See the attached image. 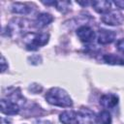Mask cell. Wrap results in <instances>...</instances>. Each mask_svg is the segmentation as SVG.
Masks as SVG:
<instances>
[{
    "label": "cell",
    "mask_w": 124,
    "mask_h": 124,
    "mask_svg": "<svg viewBox=\"0 0 124 124\" xmlns=\"http://www.w3.org/2000/svg\"><path fill=\"white\" fill-rule=\"evenodd\" d=\"M46 100L48 104L56 107L69 108L73 105L72 99L68 93L59 87H52L49 89L46 94Z\"/></svg>",
    "instance_id": "obj_1"
},
{
    "label": "cell",
    "mask_w": 124,
    "mask_h": 124,
    "mask_svg": "<svg viewBox=\"0 0 124 124\" xmlns=\"http://www.w3.org/2000/svg\"><path fill=\"white\" fill-rule=\"evenodd\" d=\"M49 35L46 33H29L24 37L26 48L29 50H36L40 46L47 44Z\"/></svg>",
    "instance_id": "obj_2"
},
{
    "label": "cell",
    "mask_w": 124,
    "mask_h": 124,
    "mask_svg": "<svg viewBox=\"0 0 124 124\" xmlns=\"http://www.w3.org/2000/svg\"><path fill=\"white\" fill-rule=\"evenodd\" d=\"M102 21L108 25H120L124 22V16L118 11H109L102 16Z\"/></svg>",
    "instance_id": "obj_3"
},
{
    "label": "cell",
    "mask_w": 124,
    "mask_h": 124,
    "mask_svg": "<svg viewBox=\"0 0 124 124\" xmlns=\"http://www.w3.org/2000/svg\"><path fill=\"white\" fill-rule=\"evenodd\" d=\"M97 116H95L94 112L89 108H82L78 112V120L77 124H96Z\"/></svg>",
    "instance_id": "obj_4"
},
{
    "label": "cell",
    "mask_w": 124,
    "mask_h": 124,
    "mask_svg": "<svg viewBox=\"0 0 124 124\" xmlns=\"http://www.w3.org/2000/svg\"><path fill=\"white\" fill-rule=\"evenodd\" d=\"M77 35L79 38V40L85 44L90 43L95 37V33H94L93 29L87 25H82V26L78 27L77 30Z\"/></svg>",
    "instance_id": "obj_5"
},
{
    "label": "cell",
    "mask_w": 124,
    "mask_h": 124,
    "mask_svg": "<svg viewBox=\"0 0 124 124\" xmlns=\"http://www.w3.org/2000/svg\"><path fill=\"white\" fill-rule=\"evenodd\" d=\"M1 111L7 115H15L19 112V107L9 100H1Z\"/></svg>",
    "instance_id": "obj_6"
},
{
    "label": "cell",
    "mask_w": 124,
    "mask_h": 124,
    "mask_svg": "<svg viewBox=\"0 0 124 124\" xmlns=\"http://www.w3.org/2000/svg\"><path fill=\"white\" fill-rule=\"evenodd\" d=\"M115 36H116L115 32L111 31V30L101 29L98 33L97 40H98V43L101 45H108V44H110L114 41Z\"/></svg>",
    "instance_id": "obj_7"
},
{
    "label": "cell",
    "mask_w": 124,
    "mask_h": 124,
    "mask_svg": "<svg viewBox=\"0 0 124 124\" xmlns=\"http://www.w3.org/2000/svg\"><path fill=\"white\" fill-rule=\"evenodd\" d=\"M100 104L106 108H112L118 104V97L115 94H105L100 98Z\"/></svg>",
    "instance_id": "obj_8"
},
{
    "label": "cell",
    "mask_w": 124,
    "mask_h": 124,
    "mask_svg": "<svg viewBox=\"0 0 124 124\" xmlns=\"http://www.w3.org/2000/svg\"><path fill=\"white\" fill-rule=\"evenodd\" d=\"M91 5L97 13L104 14V15L108 13L110 11V7H111V3L107 0H95V1L91 2Z\"/></svg>",
    "instance_id": "obj_9"
},
{
    "label": "cell",
    "mask_w": 124,
    "mask_h": 124,
    "mask_svg": "<svg viewBox=\"0 0 124 124\" xmlns=\"http://www.w3.org/2000/svg\"><path fill=\"white\" fill-rule=\"evenodd\" d=\"M59 120L63 124H77L78 120V112L74 110H66L60 113Z\"/></svg>",
    "instance_id": "obj_10"
},
{
    "label": "cell",
    "mask_w": 124,
    "mask_h": 124,
    "mask_svg": "<svg viewBox=\"0 0 124 124\" xmlns=\"http://www.w3.org/2000/svg\"><path fill=\"white\" fill-rule=\"evenodd\" d=\"M52 20H53V17L51 16V15L46 14V13H42V14L38 15L36 21H35V25L38 28H43V27L46 26L47 24H49Z\"/></svg>",
    "instance_id": "obj_11"
},
{
    "label": "cell",
    "mask_w": 124,
    "mask_h": 124,
    "mask_svg": "<svg viewBox=\"0 0 124 124\" xmlns=\"http://www.w3.org/2000/svg\"><path fill=\"white\" fill-rule=\"evenodd\" d=\"M103 60L107 64H110V65H124V57L112 53L105 54L103 56Z\"/></svg>",
    "instance_id": "obj_12"
},
{
    "label": "cell",
    "mask_w": 124,
    "mask_h": 124,
    "mask_svg": "<svg viewBox=\"0 0 124 124\" xmlns=\"http://www.w3.org/2000/svg\"><path fill=\"white\" fill-rule=\"evenodd\" d=\"M31 8H29L26 4L23 3H14L12 6V11L16 14H21V15H26L30 12Z\"/></svg>",
    "instance_id": "obj_13"
},
{
    "label": "cell",
    "mask_w": 124,
    "mask_h": 124,
    "mask_svg": "<svg viewBox=\"0 0 124 124\" xmlns=\"http://www.w3.org/2000/svg\"><path fill=\"white\" fill-rule=\"evenodd\" d=\"M97 121L100 124H111V116L108 110H102L97 116Z\"/></svg>",
    "instance_id": "obj_14"
},
{
    "label": "cell",
    "mask_w": 124,
    "mask_h": 124,
    "mask_svg": "<svg viewBox=\"0 0 124 124\" xmlns=\"http://www.w3.org/2000/svg\"><path fill=\"white\" fill-rule=\"evenodd\" d=\"M116 47H117V49H118L120 52L124 53V38H122V39H120V40L117 41V43H116Z\"/></svg>",
    "instance_id": "obj_15"
},
{
    "label": "cell",
    "mask_w": 124,
    "mask_h": 124,
    "mask_svg": "<svg viewBox=\"0 0 124 124\" xmlns=\"http://www.w3.org/2000/svg\"><path fill=\"white\" fill-rule=\"evenodd\" d=\"M6 68H8V66H6V61H5L4 56H2V58H1V71L5 72Z\"/></svg>",
    "instance_id": "obj_16"
},
{
    "label": "cell",
    "mask_w": 124,
    "mask_h": 124,
    "mask_svg": "<svg viewBox=\"0 0 124 124\" xmlns=\"http://www.w3.org/2000/svg\"><path fill=\"white\" fill-rule=\"evenodd\" d=\"M114 4H115L118 8H120V9H124V1H123V0H122V1H120V0L114 1Z\"/></svg>",
    "instance_id": "obj_17"
},
{
    "label": "cell",
    "mask_w": 124,
    "mask_h": 124,
    "mask_svg": "<svg viewBox=\"0 0 124 124\" xmlns=\"http://www.w3.org/2000/svg\"><path fill=\"white\" fill-rule=\"evenodd\" d=\"M38 124H50L48 121H46V120H43V121H39Z\"/></svg>",
    "instance_id": "obj_18"
}]
</instances>
